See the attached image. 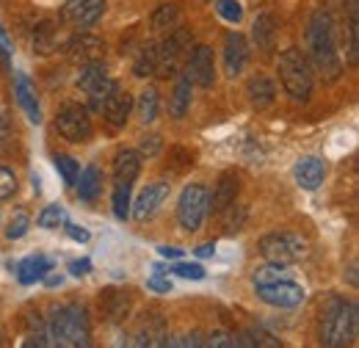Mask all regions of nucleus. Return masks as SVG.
Returning <instances> with one entry per match:
<instances>
[{
	"instance_id": "obj_3",
	"label": "nucleus",
	"mask_w": 359,
	"mask_h": 348,
	"mask_svg": "<svg viewBox=\"0 0 359 348\" xmlns=\"http://www.w3.org/2000/svg\"><path fill=\"white\" fill-rule=\"evenodd\" d=\"M50 340L55 346L86 348L91 343V326L86 309L78 304H61L50 315Z\"/></svg>"
},
{
	"instance_id": "obj_50",
	"label": "nucleus",
	"mask_w": 359,
	"mask_h": 348,
	"mask_svg": "<svg viewBox=\"0 0 359 348\" xmlns=\"http://www.w3.org/2000/svg\"><path fill=\"white\" fill-rule=\"evenodd\" d=\"M47 285H50V288H55V285H61V276H50V279H47Z\"/></svg>"
},
{
	"instance_id": "obj_45",
	"label": "nucleus",
	"mask_w": 359,
	"mask_h": 348,
	"mask_svg": "<svg viewBox=\"0 0 359 348\" xmlns=\"http://www.w3.org/2000/svg\"><path fill=\"white\" fill-rule=\"evenodd\" d=\"M11 39H8V34L3 31V25H0V55H3V61H8L11 58Z\"/></svg>"
},
{
	"instance_id": "obj_19",
	"label": "nucleus",
	"mask_w": 359,
	"mask_h": 348,
	"mask_svg": "<svg viewBox=\"0 0 359 348\" xmlns=\"http://www.w3.org/2000/svg\"><path fill=\"white\" fill-rule=\"evenodd\" d=\"M14 94H17V102L20 108L25 111L28 122L31 125H39L42 122V108H39V97H36V88L28 81V75H17V86H14Z\"/></svg>"
},
{
	"instance_id": "obj_22",
	"label": "nucleus",
	"mask_w": 359,
	"mask_h": 348,
	"mask_svg": "<svg viewBox=\"0 0 359 348\" xmlns=\"http://www.w3.org/2000/svg\"><path fill=\"white\" fill-rule=\"evenodd\" d=\"M50 268H53L50 257H45V255H31V257H25V260L17 265V279L22 285H34V282L45 279L47 274H50Z\"/></svg>"
},
{
	"instance_id": "obj_47",
	"label": "nucleus",
	"mask_w": 359,
	"mask_h": 348,
	"mask_svg": "<svg viewBox=\"0 0 359 348\" xmlns=\"http://www.w3.org/2000/svg\"><path fill=\"white\" fill-rule=\"evenodd\" d=\"M158 252H161V257H166V260H180V257H182V249H177V246H161Z\"/></svg>"
},
{
	"instance_id": "obj_32",
	"label": "nucleus",
	"mask_w": 359,
	"mask_h": 348,
	"mask_svg": "<svg viewBox=\"0 0 359 348\" xmlns=\"http://www.w3.org/2000/svg\"><path fill=\"white\" fill-rule=\"evenodd\" d=\"M177 25H180V8L177 6L166 3V6L155 8V14H152V31L166 34V31H175Z\"/></svg>"
},
{
	"instance_id": "obj_17",
	"label": "nucleus",
	"mask_w": 359,
	"mask_h": 348,
	"mask_svg": "<svg viewBox=\"0 0 359 348\" xmlns=\"http://www.w3.org/2000/svg\"><path fill=\"white\" fill-rule=\"evenodd\" d=\"M246 61H249V44H246V39H243L238 31L226 34V39H224L226 75H229V78L241 75V72H243V67H246Z\"/></svg>"
},
{
	"instance_id": "obj_41",
	"label": "nucleus",
	"mask_w": 359,
	"mask_h": 348,
	"mask_svg": "<svg viewBox=\"0 0 359 348\" xmlns=\"http://www.w3.org/2000/svg\"><path fill=\"white\" fill-rule=\"evenodd\" d=\"M224 213H226V218H224V232H226V235L238 232V229L243 227V218H246V213H241V216L235 218V205H229Z\"/></svg>"
},
{
	"instance_id": "obj_15",
	"label": "nucleus",
	"mask_w": 359,
	"mask_h": 348,
	"mask_svg": "<svg viewBox=\"0 0 359 348\" xmlns=\"http://www.w3.org/2000/svg\"><path fill=\"white\" fill-rule=\"evenodd\" d=\"M67 53L72 61L78 64H94V61H102L105 55V42L100 36H94L89 31H81L75 34L69 42H67Z\"/></svg>"
},
{
	"instance_id": "obj_13",
	"label": "nucleus",
	"mask_w": 359,
	"mask_h": 348,
	"mask_svg": "<svg viewBox=\"0 0 359 348\" xmlns=\"http://www.w3.org/2000/svg\"><path fill=\"white\" fill-rule=\"evenodd\" d=\"M169 191H172L169 182H152V185H147V188L141 191V196L135 199V205H130V216H133L135 221L152 218L163 208V202L169 199Z\"/></svg>"
},
{
	"instance_id": "obj_18",
	"label": "nucleus",
	"mask_w": 359,
	"mask_h": 348,
	"mask_svg": "<svg viewBox=\"0 0 359 348\" xmlns=\"http://www.w3.org/2000/svg\"><path fill=\"white\" fill-rule=\"evenodd\" d=\"M238 174L235 172H224L219 177V182H216V191H213V196H208V210H213V213H224L229 205H235V199H238Z\"/></svg>"
},
{
	"instance_id": "obj_42",
	"label": "nucleus",
	"mask_w": 359,
	"mask_h": 348,
	"mask_svg": "<svg viewBox=\"0 0 359 348\" xmlns=\"http://www.w3.org/2000/svg\"><path fill=\"white\" fill-rule=\"evenodd\" d=\"M205 346H216V348H235V346H232V335H226V332H213V335H208V340H205Z\"/></svg>"
},
{
	"instance_id": "obj_14",
	"label": "nucleus",
	"mask_w": 359,
	"mask_h": 348,
	"mask_svg": "<svg viewBox=\"0 0 359 348\" xmlns=\"http://www.w3.org/2000/svg\"><path fill=\"white\" fill-rule=\"evenodd\" d=\"M100 111H102L105 122H108L114 130H119V128L128 125V116H130V111H133V97L122 86H114L111 94L105 97V102H102Z\"/></svg>"
},
{
	"instance_id": "obj_26",
	"label": "nucleus",
	"mask_w": 359,
	"mask_h": 348,
	"mask_svg": "<svg viewBox=\"0 0 359 348\" xmlns=\"http://www.w3.org/2000/svg\"><path fill=\"white\" fill-rule=\"evenodd\" d=\"M78 180H81V185H78L81 202H94L102 191V172L97 166H86L83 174H78Z\"/></svg>"
},
{
	"instance_id": "obj_16",
	"label": "nucleus",
	"mask_w": 359,
	"mask_h": 348,
	"mask_svg": "<svg viewBox=\"0 0 359 348\" xmlns=\"http://www.w3.org/2000/svg\"><path fill=\"white\" fill-rule=\"evenodd\" d=\"M293 177H296V182H299L304 191H315V188H320L323 180H326V163H323L320 158H315V155H304V158L296 161Z\"/></svg>"
},
{
	"instance_id": "obj_2",
	"label": "nucleus",
	"mask_w": 359,
	"mask_h": 348,
	"mask_svg": "<svg viewBox=\"0 0 359 348\" xmlns=\"http://www.w3.org/2000/svg\"><path fill=\"white\" fill-rule=\"evenodd\" d=\"M359 309L354 302L332 296L320 309V343L329 348L348 346L357 340Z\"/></svg>"
},
{
	"instance_id": "obj_48",
	"label": "nucleus",
	"mask_w": 359,
	"mask_h": 348,
	"mask_svg": "<svg viewBox=\"0 0 359 348\" xmlns=\"http://www.w3.org/2000/svg\"><path fill=\"white\" fill-rule=\"evenodd\" d=\"M8 135H11V122H8V116L0 111V144L8 141Z\"/></svg>"
},
{
	"instance_id": "obj_46",
	"label": "nucleus",
	"mask_w": 359,
	"mask_h": 348,
	"mask_svg": "<svg viewBox=\"0 0 359 348\" xmlns=\"http://www.w3.org/2000/svg\"><path fill=\"white\" fill-rule=\"evenodd\" d=\"M89 271H91L89 260H72L69 262V274H75V276H83V274H89Z\"/></svg>"
},
{
	"instance_id": "obj_21",
	"label": "nucleus",
	"mask_w": 359,
	"mask_h": 348,
	"mask_svg": "<svg viewBox=\"0 0 359 348\" xmlns=\"http://www.w3.org/2000/svg\"><path fill=\"white\" fill-rule=\"evenodd\" d=\"M276 36H279V22H276V17L269 14V11H263V14L255 20V25H252V39H255V44H257L260 50H273Z\"/></svg>"
},
{
	"instance_id": "obj_27",
	"label": "nucleus",
	"mask_w": 359,
	"mask_h": 348,
	"mask_svg": "<svg viewBox=\"0 0 359 348\" xmlns=\"http://www.w3.org/2000/svg\"><path fill=\"white\" fill-rule=\"evenodd\" d=\"M348 17V64L359 61V0H346Z\"/></svg>"
},
{
	"instance_id": "obj_31",
	"label": "nucleus",
	"mask_w": 359,
	"mask_h": 348,
	"mask_svg": "<svg viewBox=\"0 0 359 348\" xmlns=\"http://www.w3.org/2000/svg\"><path fill=\"white\" fill-rule=\"evenodd\" d=\"M282 279H290V271H287V265H279V262L260 265V268H255V274H252L255 288H260V285H273V282H282Z\"/></svg>"
},
{
	"instance_id": "obj_25",
	"label": "nucleus",
	"mask_w": 359,
	"mask_h": 348,
	"mask_svg": "<svg viewBox=\"0 0 359 348\" xmlns=\"http://www.w3.org/2000/svg\"><path fill=\"white\" fill-rule=\"evenodd\" d=\"M158 108H161V94H158V88H144L141 94H138V100H135V114H138V122L141 125H149V122H155L158 119Z\"/></svg>"
},
{
	"instance_id": "obj_36",
	"label": "nucleus",
	"mask_w": 359,
	"mask_h": 348,
	"mask_svg": "<svg viewBox=\"0 0 359 348\" xmlns=\"http://www.w3.org/2000/svg\"><path fill=\"white\" fill-rule=\"evenodd\" d=\"M55 169L61 172V177H64V182H67V185H78L81 166H78V161H75V158H69V155H55Z\"/></svg>"
},
{
	"instance_id": "obj_29",
	"label": "nucleus",
	"mask_w": 359,
	"mask_h": 348,
	"mask_svg": "<svg viewBox=\"0 0 359 348\" xmlns=\"http://www.w3.org/2000/svg\"><path fill=\"white\" fill-rule=\"evenodd\" d=\"M188 108H191V81L182 75L177 81V86H175L172 100H169V114H172L175 119H182V116L188 114Z\"/></svg>"
},
{
	"instance_id": "obj_7",
	"label": "nucleus",
	"mask_w": 359,
	"mask_h": 348,
	"mask_svg": "<svg viewBox=\"0 0 359 348\" xmlns=\"http://www.w3.org/2000/svg\"><path fill=\"white\" fill-rule=\"evenodd\" d=\"M191 44H194V36L185 28L177 25L175 31H169V39L163 44H158V67H155V75L158 78H172L177 72L182 55L191 53Z\"/></svg>"
},
{
	"instance_id": "obj_8",
	"label": "nucleus",
	"mask_w": 359,
	"mask_h": 348,
	"mask_svg": "<svg viewBox=\"0 0 359 348\" xmlns=\"http://www.w3.org/2000/svg\"><path fill=\"white\" fill-rule=\"evenodd\" d=\"M116 86L111 78H108V72H105V67H102V61H94V64H83V69H81V78H78V88L89 97V105L94 111H100L102 108V102H105V97L111 94V88Z\"/></svg>"
},
{
	"instance_id": "obj_43",
	"label": "nucleus",
	"mask_w": 359,
	"mask_h": 348,
	"mask_svg": "<svg viewBox=\"0 0 359 348\" xmlns=\"http://www.w3.org/2000/svg\"><path fill=\"white\" fill-rule=\"evenodd\" d=\"M67 227V235L72 238V241H78V243H89L91 241V235H89V229H83V227H78V224H64Z\"/></svg>"
},
{
	"instance_id": "obj_12",
	"label": "nucleus",
	"mask_w": 359,
	"mask_h": 348,
	"mask_svg": "<svg viewBox=\"0 0 359 348\" xmlns=\"http://www.w3.org/2000/svg\"><path fill=\"white\" fill-rule=\"evenodd\" d=\"M102 14H105V0H69L64 8V20L78 31L97 25Z\"/></svg>"
},
{
	"instance_id": "obj_39",
	"label": "nucleus",
	"mask_w": 359,
	"mask_h": 348,
	"mask_svg": "<svg viewBox=\"0 0 359 348\" xmlns=\"http://www.w3.org/2000/svg\"><path fill=\"white\" fill-rule=\"evenodd\" d=\"M14 191H17V177H14V172L6 169V166H0V199L14 196Z\"/></svg>"
},
{
	"instance_id": "obj_9",
	"label": "nucleus",
	"mask_w": 359,
	"mask_h": 348,
	"mask_svg": "<svg viewBox=\"0 0 359 348\" xmlns=\"http://www.w3.org/2000/svg\"><path fill=\"white\" fill-rule=\"evenodd\" d=\"M55 130L61 133L67 141H72V144L89 141V135H91L89 111L81 108V105H67V108H61L58 116H55Z\"/></svg>"
},
{
	"instance_id": "obj_30",
	"label": "nucleus",
	"mask_w": 359,
	"mask_h": 348,
	"mask_svg": "<svg viewBox=\"0 0 359 348\" xmlns=\"http://www.w3.org/2000/svg\"><path fill=\"white\" fill-rule=\"evenodd\" d=\"M155 67H158V44H144L133 61V75L135 78L155 75Z\"/></svg>"
},
{
	"instance_id": "obj_11",
	"label": "nucleus",
	"mask_w": 359,
	"mask_h": 348,
	"mask_svg": "<svg viewBox=\"0 0 359 348\" xmlns=\"http://www.w3.org/2000/svg\"><path fill=\"white\" fill-rule=\"evenodd\" d=\"M257 296H260V302H266L269 307L293 309V307H299L304 302V288L290 282V279H282V282H273V285H260Z\"/></svg>"
},
{
	"instance_id": "obj_49",
	"label": "nucleus",
	"mask_w": 359,
	"mask_h": 348,
	"mask_svg": "<svg viewBox=\"0 0 359 348\" xmlns=\"http://www.w3.org/2000/svg\"><path fill=\"white\" fill-rule=\"evenodd\" d=\"M194 255L196 257H213L216 255V243H202V246L194 249Z\"/></svg>"
},
{
	"instance_id": "obj_23",
	"label": "nucleus",
	"mask_w": 359,
	"mask_h": 348,
	"mask_svg": "<svg viewBox=\"0 0 359 348\" xmlns=\"http://www.w3.org/2000/svg\"><path fill=\"white\" fill-rule=\"evenodd\" d=\"M246 97H249V102H252L257 111H263V108L273 105V97H276L273 81L266 78V75H255V78L246 83Z\"/></svg>"
},
{
	"instance_id": "obj_24",
	"label": "nucleus",
	"mask_w": 359,
	"mask_h": 348,
	"mask_svg": "<svg viewBox=\"0 0 359 348\" xmlns=\"http://www.w3.org/2000/svg\"><path fill=\"white\" fill-rule=\"evenodd\" d=\"M100 307H102V312H105V318H108L111 323H119V321H125L128 312H130V299H128V293L105 290V293H100Z\"/></svg>"
},
{
	"instance_id": "obj_40",
	"label": "nucleus",
	"mask_w": 359,
	"mask_h": 348,
	"mask_svg": "<svg viewBox=\"0 0 359 348\" xmlns=\"http://www.w3.org/2000/svg\"><path fill=\"white\" fill-rule=\"evenodd\" d=\"M161 152V135H144L141 138V147H138V155L144 158H152V155H158Z\"/></svg>"
},
{
	"instance_id": "obj_28",
	"label": "nucleus",
	"mask_w": 359,
	"mask_h": 348,
	"mask_svg": "<svg viewBox=\"0 0 359 348\" xmlns=\"http://www.w3.org/2000/svg\"><path fill=\"white\" fill-rule=\"evenodd\" d=\"M55 47H58V31H55V25L47 22V20L39 22L36 31H34V50L39 55H50V53H55Z\"/></svg>"
},
{
	"instance_id": "obj_10",
	"label": "nucleus",
	"mask_w": 359,
	"mask_h": 348,
	"mask_svg": "<svg viewBox=\"0 0 359 348\" xmlns=\"http://www.w3.org/2000/svg\"><path fill=\"white\" fill-rule=\"evenodd\" d=\"M185 78L191 81V86L210 88L216 83V61H213V50L205 44H196L194 53L188 55L185 64Z\"/></svg>"
},
{
	"instance_id": "obj_4",
	"label": "nucleus",
	"mask_w": 359,
	"mask_h": 348,
	"mask_svg": "<svg viewBox=\"0 0 359 348\" xmlns=\"http://www.w3.org/2000/svg\"><path fill=\"white\" fill-rule=\"evenodd\" d=\"M276 72H279V83L287 91V97H293L296 102L310 100V94H313V67H310V61L302 50L287 47L285 53H279Z\"/></svg>"
},
{
	"instance_id": "obj_6",
	"label": "nucleus",
	"mask_w": 359,
	"mask_h": 348,
	"mask_svg": "<svg viewBox=\"0 0 359 348\" xmlns=\"http://www.w3.org/2000/svg\"><path fill=\"white\" fill-rule=\"evenodd\" d=\"M208 188L194 182V185H185V191L180 194L177 202V221L185 232H196L202 227V221L208 216Z\"/></svg>"
},
{
	"instance_id": "obj_33",
	"label": "nucleus",
	"mask_w": 359,
	"mask_h": 348,
	"mask_svg": "<svg viewBox=\"0 0 359 348\" xmlns=\"http://www.w3.org/2000/svg\"><path fill=\"white\" fill-rule=\"evenodd\" d=\"M130 191H133V185H114V199H111V205H114V216L116 218H130Z\"/></svg>"
},
{
	"instance_id": "obj_37",
	"label": "nucleus",
	"mask_w": 359,
	"mask_h": 348,
	"mask_svg": "<svg viewBox=\"0 0 359 348\" xmlns=\"http://www.w3.org/2000/svg\"><path fill=\"white\" fill-rule=\"evenodd\" d=\"M28 227H31V218H28V213H17V216L8 221V229H6V238L8 241H20L25 232H28Z\"/></svg>"
},
{
	"instance_id": "obj_35",
	"label": "nucleus",
	"mask_w": 359,
	"mask_h": 348,
	"mask_svg": "<svg viewBox=\"0 0 359 348\" xmlns=\"http://www.w3.org/2000/svg\"><path fill=\"white\" fill-rule=\"evenodd\" d=\"M216 14H219L224 22L238 25V22L243 20V6H241V0H216Z\"/></svg>"
},
{
	"instance_id": "obj_1",
	"label": "nucleus",
	"mask_w": 359,
	"mask_h": 348,
	"mask_svg": "<svg viewBox=\"0 0 359 348\" xmlns=\"http://www.w3.org/2000/svg\"><path fill=\"white\" fill-rule=\"evenodd\" d=\"M307 47H310V64L315 67V72L334 83L343 75V61L337 53V42H334V22L329 11H315L307 28Z\"/></svg>"
},
{
	"instance_id": "obj_20",
	"label": "nucleus",
	"mask_w": 359,
	"mask_h": 348,
	"mask_svg": "<svg viewBox=\"0 0 359 348\" xmlns=\"http://www.w3.org/2000/svg\"><path fill=\"white\" fill-rule=\"evenodd\" d=\"M141 172V155L133 149H122L114 158V185H133Z\"/></svg>"
},
{
	"instance_id": "obj_38",
	"label": "nucleus",
	"mask_w": 359,
	"mask_h": 348,
	"mask_svg": "<svg viewBox=\"0 0 359 348\" xmlns=\"http://www.w3.org/2000/svg\"><path fill=\"white\" fill-rule=\"evenodd\" d=\"M172 274H177V276H182V279H194V282L205 279V268L196 265V262H177V265L172 268Z\"/></svg>"
},
{
	"instance_id": "obj_34",
	"label": "nucleus",
	"mask_w": 359,
	"mask_h": 348,
	"mask_svg": "<svg viewBox=\"0 0 359 348\" xmlns=\"http://www.w3.org/2000/svg\"><path fill=\"white\" fill-rule=\"evenodd\" d=\"M36 224L42 229H58V227L67 224V210L61 205H47L45 210L39 213V218H36Z\"/></svg>"
},
{
	"instance_id": "obj_5",
	"label": "nucleus",
	"mask_w": 359,
	"mask_h": 348,
	"mask_svg": "<svg viewBox=\"0 0 359 348\" xmlns=\"http://www.w3.org/2000/svg\"><path fill=\"white\" fill-rule=\"evenodd\" d=\"M260 255L269 262H279V265H293V262H302L307 257V241L299 235V232H290V229H273L269 235L260 238Z\"/></svg>"
},
{
	"instance_id": "obj_44",
	"label": "nucleus",
	"mask_w": 359,
	"mask_h": 348,
	"mask_svg": "<svg viewBox=\"0 0 359 348\" xmlns=\"http://www.w3.org/2000/svg\"><path fill=\"white\" fill-rule=\"evenodd\" d=\"M147 288L155 290V293H169V290H172V282L163 279V276H152V279L147 282Z\"/></svg>"
}]
</instances>
